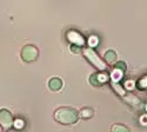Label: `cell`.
Masks as SVG:
<instances>
[{
	"label": "cell",
	"mask_w": 147,
	"mask_h": 132,
	"mask_svg": "<svg viewBox=\"0 0 147 132\" xmlns=\"http://www.w3.org/2000/svg\"><path fill=\"white\" fill-rule=\"evenodd\" d=\"M105 59H106V62L109 63V64H113L117 62V54L114 51H107L105 53Z\"/></svg>",
	"instance_id": "obj_10"
},
{
	"label": "cell",
	"mask_w": 147,
	"mask_h": 132,
	"mask_svg": "<svg viewBox=\"0 0 147 132\" xmlns=\"http://www.w3.org/2000/svg\"><path fill=\"white\" fill-rule=\"evenodd\" d=\"M79 118V112L72 107H60L54 112V119L64 125H71L77 123Z\"/></svg>",
	"instance_id": "obj_1"
},
{
	"label": "cell",
	"mask_w": 147,
	"mask_h": 132,
	"mask_svg": "<svg viewBox=\"0 0 147 132\" xmlns=\"http://www.w3.org/2000/svg\"><path fill=\"white\" fill-rule=\"evenodd\" d=\"M13 125L17 127V129H21L24 126V120H21V119H17L16 122H13Z\"/></svg>",
	"instance_id": "obj_11"
},
{
	"label": "cell",
	"mask_w": 147,
	"mask_h": 132,
	"mask_svg": "<svg viewBox=\"0 0 147 132\" xmlns=\"http://www.w3.org/2000/svg\"><path fill=\"white\" fill-rule=\"evenodd\" d=\"M48 87H50L51 91H59L61 87H63V80L59 78H52L50 81H48Z\"/></svg>",
	"instance_id": "obj_5"
},
{
	"label": "cell",
	"mask_w": 147,
	"mask_h": 132,
	"mask_svg": "<svg viewBox=\"0 0 147 132\" xmlns=\"http://www.w3.org/2000/svg\"><path fill=\"white\" fill-rule=\"evenodd\" d=\"M38 54H39L38 50L32 45H26L21 51V58H22V60L26 63H32V62L36 60Z\"/></svg>",
	"instance_id": "obj_2"
},
{
	"label": "cell",
	"mask_w": 147,
	"mask_h": 132,
	"mask_svg": "<svg viewBox=\"0 0 147 132\" xmlns=\"http://www.w3.org/2000/svg\"><path fill=\"white\" fill-rule=\"evenodd\" d=\"M68 40H71V41H76L77 45L84 43V40H82V38H81V35L78 34V33H76V32H69V33H68Z\"/></svg>",
	"instance_id": "obj_7"
},
{
	"label": "cell",
	"mask_w": 147,
	"mask_h": 132,
	"mask_svg": "<svg viewBox=\"0 0 147 132\" xmlns=\"http://www.w3.org/2000/svg\"><path fill=\"white\" fill-rule=\"evenodd\" d=\"M125 100H126V103H127L128 105L133 106L136 110H140L141 107H142V105H141L142 103L140 102V99L137 98V97H134V95H129V97L125 98Z\"/></svg>",
	"instance_id": "obj_6"
},
{
	"label": "cell",
	"mask_w": 147,
	"mask_h": 132,
	"mask_svg": "<svg viewBox=\"0 0 147 132\" xmlns=\"http://www.w3.org/2000/svg\"><path fill=\"white\" fill-rule=\"evenodd\" d=\"M0 125H1L5 130L13 126V117L7 110H0Z\"/></svg>",
	"instance_id": "obj_3"
},
{
	"label": "cell",
	"mask_w": 147,
	"mask_h": 132,
	"mask_svg": "<svg viewBox=\"0 0 147 132\" xmlns=\"http://www.w3.org/2000/svg\"><path fill=\"white\" fill-rule=\"evenodd\" d=\"M111 132H131L129 129L125 125H121V124H113L111 126Z\"/></svg>",
	"instance_id": "obj_9"
},
{
	"label": "cell",
	"mask_w": 147,
	"mask_h": 132,
	"mask_svg": "<svg viewBox=\"0 0 147 132\" xmlns=\"http://www.w3.org/2000/svg\"><path fill=\"white\" fill-rule=\"evenodd\" d=\"M115 68H117V70H120L121 72H124V71L126 70V65H125L124 63L120 62V63H118V64L115 65Z\"/></svg>",
	"instance_id": "obj_12"
},
{
	"label": "cell",
	"mask_w": 147,
	"mask_h": 132,
	"mask_svg": "<svg viewBox=\"0 0 147 132\" xmlns=\"http://www.w3.org/2000/svg\"><path fill=\"white\" fill-rule=\"evenodd\" d=\"M85 56H86V58L88 59V60H90L95 67H99V68H101V70L105 68V64L100 60L99 58L96 57V54L94 53V51H92L91 49H86V50H85Z\"/></svg>",
	"instance_id": "obj_4"
},
{
	"label": "cell",
	"mask_w": 147,
	"mask_h": 132,
	"mask_svg": "<svg viewBox=\"0 0 147 132\" xmlns=\"http://www.w3.org/2000/svg\"><path fill=\"white\" fill-rule=\"evenodd\" d=\"M93 114H94V112H93L92 109H90V107H85V109H82V110L79 112V116H80L81 118H84V119L92 118Z\"/></svg>",
	"instance_id": "obj_8"
},
{
	"label": "cell",
	"mask_w": 147,
	"mask_h": 132,
	"mask_svg": "<svg viewBox=\"0 0 147 132\" xmlns=\"http://www.w3.org/2000/svg\"><path fill=\"white\" fill-rule=\"evenodd\" d=\"M90 43H91V45H95V44L98 43V41H96V38H95V37H91V41H90Z\"/></svg>",
	"instance_id": "obj_13"
},
{
	"label": "cell",
	"mask_w": 147,
	"mask_h": 132,
	"mask_svg": "<svg viewBox=\"0 0 147 132\" xmlns=\"http://www.w3.org/2000/svg\"><path fill=\"white\" fill-rule=\"evenodd\" d=\"M141 123L145 125V124H147V116H144V117H141Z\"/></svg>",
	"instance_id": "obj_14"
}]
</instances>
